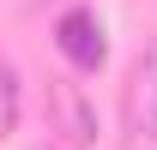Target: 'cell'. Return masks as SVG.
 Segmentation results:
<instances>
[{
  "label": "cell",
  "mask_w": 157,
  "mask_h": 150,
  "mask_svg": "<svg viewBox=\"0 0 157 150\" xmlns=\"http://www.w3.org/2000/svg\"><path fill=\"white\" fill-rule=\"evenodd\" d=\"M48 102H55V120H60V132H67V144H91V138H97V108L85 102L78 84L60 78L55 90H48Z\"/></svg>",
  "instance_id": "3"
},
{
  "label": "cell",
  "mask_w": 157,
  "mask_h": 150,
  "mask_svg": "<svg viewBox=\"0 0 157 150\" xmlns=\"http://www.w3.org/2000/svg\"><path fill=\"white\" fill-rule=\"evenodd\" d=\"M127 120H133L139 138H151L157 144V48L133 66V78H127Z\"/></svg>",
  "instance_id": "2"
},
{
  "label": "cell",
  "mask_w": 157,
  "mask_h": 150,
  "mask_svg": "<svg viewBox=\"0 0 157 150\" xmlns=\"http://www.w3.org/2000/svg\"><path fill=\"white\" fill-rule=\"evenodd\" d=\"M18 114H24V84H18V66L0 60V138L18 132Z\"/></svg>",
  "instance_id": "4"
},
{
  "label": "cell",
  "mask_w": 157,
  "mask_h": 150,
  "mask_svg": "<svg viewBox=\"0 0 157 150\" xmlns=\"http://www.w3.org/2000/svg\"><path fill=\"white\" fill-rule=\"evenodd\" d=\"M55 48H60V60H67L73 72H97L103 60H109L103 18L91 12V6H73V12H60V24H55Z\"/></svg>",
  "instance_id": "1"
}]
</instances>
